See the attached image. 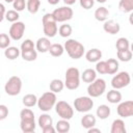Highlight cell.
<instances>
[{"instance_id": "6da1fadb", "label": "cell", "mask_w": 133, "mask_h": 133, "mask_svg": "<svg viewBox=\"0 0 133 133\" xmlns=\"http://www.w3.org/2000/svg\"><path fill=\"white\" fill-rule=\"evenodd\" d=\"M63 48H64V51H66L68 55L73 59L81 58L84 55V51H85L84 46L80 42H78L76 39H73V38L68 39L64 43Z\"/></svg>"}, {"instance_id": "7a4b0ae2", "label": "cell", "mask_w": 133, "mask_h": 133, "mask_svg": "<svg viewBox=\"0 0 133 133\" xmlns=\"http://www.w3.org/2000/svg\"><path fill=\"white\" fill-rule=\"evenodd\" d=\"M56 102H57V98H56L55 92L46 91L37 99L36 104H37V107L39 110H42L44 112H48L55 106Z\"/></svg>"}, {"instance_id": "3957f363", "label": "cell", "mask_w": 133, "mask_h": 133, "mask_svg": "<svg viewBox=\"0 0 133 133\" xmlns=\"http://www.w3.org/2000/svg\"><path fill=\"white\" fill-rule=\"evenodd\" d=\"M80 85V72L77 68H69L65 72L64 86L70 90H75Z\"/></svg>"}, {"instance_id": "277c9868", "label": "cell", "mask_w": 133, "mask_h": 133, "mask_svg": "<svg viewBox=\"0 0 133 133\" xmlns=\"http://www.w3.org/2000/svg\"><path fill=\"white\" fill-rule=\"evenodd\" d=\"M42 23H43V30L45 35L47 37H54L58 31V27H57V22L53 18L52 14H45L42 19Z\"/></svg>"}, {"instance_id": "5b68a950", "label": "cell", "mask_w": 133, "mask_h": 133, "mask_svg": "<svg viewBox=\"0 0 133 133\" xmlns=\"http://www.w3.org/2000/svg\"><path fill=\"white\" fill-rule=\"evenodd\" d=\"M106 90V82L102 78H96L87 86V94L90 98H98Z\"/></svg>"}, {"instance_id": "8992f818", "label": "cell", "mask_w": 133, "mask_h": 133, "mask_svg": "<svg viewBox=\"0 0 133 133\" xmlns=\"http://www.w3.org/2000/svg\"><path fill=\"white\" fill-rule=\"evenodd\" d=\"M22 89V80L18 76H11L4 85V90L8 96H18Z\"/></svg>"}, {"instance_id": "52a82bcc", "label": "cell", "mask_w": 133, "mask_h": 133, "mask_svg": "<svg viewBox=\"0 0 133 133\" xmlns=\"http://www.w3.org/2000/svg\"><path fill=\"white\" fill-rule=\"evenodd\" d=\"M55 111L61 118L64 119H71L74 115V109L73 107L65 101H58L55 104Z\"/></svg>"}, {"instance_id": "ba28073f", "label": "cell", "mask_w": 133, "mask_h": 133, "mask_svg": "<svg viewBox=\"0 0 133 133\" xmlns=\"http://www.w3.org/2000/svg\"><path fill=\"white\" fill-rule=\"evenodd\" d=\"M131 82V77L128 72H119L111 79V86L114 89H121L128 86Z\"/></svg>"}, {"instance_id": "9c48e42d", "label": "cell", "mask_w": 133, "mask_h": 133, "mask_svg": "<svg viewBox=\"0 0 133 133\" xmlns=\"http://www.w3.org/2000/svg\"><path fill=\"white\" fill-rule=\"evenodd\" d=\"M73 15H74V11H73V9L69 5H65V6H61L59 8H56L52 12L53 18L55 19V21L57 23L58 22H65V21L71 20L73 18Z\"/></svg>"}, {"instance_id": "30bf717a", "label": "cell", "mask_w": 133, "mask_h": 133, "mask_svg": "<svg viewBox=\"0 0 133 133\" xmlns=\"http://www.w3.org/2000/svg\"><path fill=\"white\" fill-rule=\"evenodd\" d=\"M94 107V101L90 97H79L74 101V108L78 112H88Z\"/></svg>"}, {"instance_id": "8fae6325", "label": "cell", "mask_w": 133, "mask_h": 133, "mask_svg": "<svg viewBox=\"0 0 133 133\" xmlns=\"http://www.w3.org/2000/svg\"><path fill=\"white\" fill-rule=\"evenodd\" d=\"M24 32H25V24L23 22L17 21L11 24L8 31V35L14 41H20L23 37Z\"/></svg>"}, {"instance_id": "7c38bea8", "label": "cell", "mask_w": 133, "mask_h": 133, "mask_svg": "<svg viewBox=\"0 0 133 133\" xmlns=\"http://www.w3.org/2000/svg\"><path fill=\"white\" fill-rule=\"evenodd\" d=\"M116 112L121 117H129L133 115V101H125V102H119Z\"/></svg>"}, {"instance_id": "4fadbf2b", "label": "cell", "mask_w": 133, "mask_h": 133, "mask_svg": "<svg viewBox=\"0 0 133 133\" xmlns=\"http://www.w3.org/2000/svg\"><path fill=\"white\" fill-rule=\"evenodd\" d=\"M35 121H34V117H24V118H21V122H20V127H21V130L24 132V133H31L35 130Z\"/></svg>"}, {"instance_id": "5bb4252c", "label": "cell", "mask_w": 133, "mask_h": 133, "mask_svg": "<svg viewBox=\"0 0 133 133\" xmlns=\"http://www.w3.org/2000/svg\"><path fill=\"white\" fill-rule=\"evenodd\" d=\"M103 29L105 32L109 33V34H116L119 32L121 30V26L117 22L113 21V20H106L104 21V25H103Z\"/></svg>"}, {"instance_id": "9a60e30c", "label": "cell", "mask_w": 133, "mask_h": 133, "mask_svg": "<svg viewBox=\"0 0 133 133\" xmlns=\"http://www.w3.org/2000/svg\"><path fill=\"white\" fill-rule=\"evenodd\" d=\"M51 46V42L49 39V37L45 36V37H39L37 41H36V44H35V48H36V51L41 52V53H46L49 51V48Z\"/></svg>"}, {"instance_id": "2e32d148", "label": "cell", "mask_w": 133, "mask_h": 133, "mask_svg": "<svg viewBox=\"0 0 133 133\" xmlns=\"http://www.w3.org/2000/svg\"><path fill=\"white\" fill-rule=\"evenodd\" d=\"M85 58L88 62H97L102 58V52H101V50H99L97 48L90 49L86 52Z\"/></svg>"}, {"instance_id": "e0dca14e", "label": "cell", "mask_w": 133, "mask_h": 133, "mask_svg": "<svg viewBox=\"0 0 133 133\" xmlns=\"http://www.w3.org/2000/svg\"><path fill=\"white\" fill-rule=\"evenodd\" d=\"M96 116L91 113H86L82 116L81 118V126L85 129H89L91 127H95L96 126Z\"/></svg>"}, {"instance_id": "ac0fdd59", "label": "cell", "mask_w": 133, "mask_h": 133, "mask_svg": "<svg viewBox=\"0 0 133 133\" xmlns=\"http://www.w3.org/2000/svg\"><path fill=\"white\" fill-rule=\"evenodd\" d=\"M80 78L85 83H91L97 78V72L94 69H86L83 71V73L80 75Z\"/></svg>"}, {"instance_id": "d6986e66", "label": "cell", "mask_w": 133, "mask_h": 133, "mask_svg": "<svg viewBox=\"0 0 133 133\" xmlns=\"http://www.w3.org/2000/svg\"><path fill=\"white\" fill-rule=\"evenodd\" d=\"M4 55H5V57L7 59L15 60L21 55V50H19V48H17V47L9 46L4 50Z\"/></svg>"}, {"instance_id": "ffe728a7", "label": "cell", "mask_w": 133, "mask_h": 133, "mask_svg": "<svg viewBox=\"0 0 133 133\" xmlns=\"http://www.w3.org/2000/svg\"><path fill=\"white\" fill-rule=\"evenodd\" d=\"M106 99L108 100L109 103L111 104H116L119 103L122 101V94L118 91V89H111L107 92L106 95Z\"/></svg>"}, {"instance_id": "44dd1931", "label": "cell", "mask_w": 133, "mask_h": 133, "mask_svg": "<svg viewBox=\"0 0 133 133\" xmlns=\"http://www.w3.org/2000/svg\"><path fill=\"white\" fill-rule=\"evenodd\" d=\"M110 132L111 133H126V127H125L124 121L121 118L114 119L112 122Z\"/></svg>"}, {"instance_id": "7402d4cb", "label": "cell", "mask_w": 133, "mask_h": 133, "mask_svg": "<svg viewBox=\"0 0 133 133\" xmlns=\"http://www.w3.org/2000/svg\"><path fill=\"white\" fill-rule=\"evenodd\" d=\"M55 130L59 133H68L71 130V125L69 123V119H64V118L59 119L56 123Z\"/></svg>"}, {"instance_id": "603a6c76", "label": "cell", "mask_w": 133, "mask_h": 133, "mask_svg": "<svg viewBox=\"0 0 133 133\" xmlns=\"http://www.w3.org/2000/svg\"><path fill=\"white\" fill-rule=\"evenodd\" d=\"M108 16H109V10L104 6L98 7L95 11V18L97 21H100V22L106 21L108 19Z\"/></svg>"}, {"instance_id": "cb8c5ba5", "label": "cell", "mask_w": 133, "mask_h": 133, "mask_svg": "<svg viewBox=\"0 0 133 133\" xmlns=\"http://www.w3.org/2000/svg\"><path fill=\"white\" fill-rule=\"evenodd\" d=\"M110 112H111V110H110L109 106H107L105 104L100 105L96 110V114L100 119H106L110 115Z\"/></svg>"}, {"instance_id": "d4e9b609", "label": "cell", "mask_w": 133, "mask_h": 133, "mask_svg": "<svg viewBox=\"0 0 133 133\" xmlns=\"http://www.w3.org/2000/svg\"><path fill=\"white\" fill-rule=\"evenodd\" d=\"M48 52H50V54H51L53 57H59V56H61V55L63 54L64 48H63V46L60 45V44H51V46H50Z\"/></svg>"}, {"instance_id": "484cf974", "label": "cell", "mask_w": 133, "mask_h": 133, "mask_svg": "<svg viewBox=\"0 0 133 133\" xmlns=\"http://www.w3.org/2000/svg\"><path fill=\"white\" fill-rule=\"evenodd\" d=\"M106 65H107V74L113 75L118 71V61L114 58H109L106 60Z\"/></svg>"}, {"instance_id": "4316f807", "label": "cell", "mask_w": 133, "mask_h": 133, "mask_svg": "<svg viewBox=\"0 0 133 133\" xmlns=\"http://www.w3.org/2000/svg\"><path fill=\"white\" fill-rule=\"evenodd\" d=\"M22 102H23L25 107L30 108V107H33L34 105H36L37 98H36V96L34 94H27V95H25L23 97V101Z\"/></svg>"}, {"instance_id": "83f0119b", "label": "cell", "mask_w": 133, "mask_h": 133, "mask_svg": "<svg viewBox=\"0 0 133 133\" xmlns=\"http://www.w3.org/2000/svg\"><path fill=\"white\" fill-rule=\"evenodd\" d=\"M118 8L122 12H131L133 10V0H121L118 3Z\"/></svg>"}, {"instance_id": "f1b7e54d", "label": "cell", "mask_w": 133, "mask_h": 133, "mask_svg": "<svg viewBox=\"0 0 133 133\" xmlns=\"http://www.w3.org/2000/svg\"><path fill=\"white\" fill-rule=\"evenodd\" d=\"M63 87H64V82H62L60 79H53L50 82V90L55 94L62 91Z\"/></svg>"}, {"instance_id": "f546056e", "label": "cell", "mask_w": 133, "mask_h": 133, "mask_svg": "<svg viewBox=\"0 0 133 133\" xmlns=\"http://www.w3.org/2000/svg\"><path fill=\"white\" fill-rule=\"evenodd\" d=\"M37 123H38V126L41 127V129H43V128H45V127H47V126L53 125V119H52V117H51L49 114L43 113V114L39 115Z\"/></svg>"}, {"instance_id": "4dcf8cb0", "label": "cell", "mask_w": 133, "mask_h": 133, "mask_svg": "<svg viewBox=\"0 0 133 133\" xmlns=\"http://www.w3.org/2000/svg\"><path fill=\"white\" fill-rule=\"evenodd\" d=\"M21 56L26 61H33V60H35L37 58V52H36L35 49L21 51Z\"/></svg>"}, {"instance_id": "1f68e13d", "label": "cell", "mask_w": 133, "mask_h": 133, "mask_svg": "<svg viewBox=\"0 0 133 133\" xmlns=\"http://www.w3.org/2000/svg\"><path fill=\"white\" fill-rule=\"evenodd\" d=\"M41 1L39 0H28L26 2V8L30 14H36L39 9Z\"/></svg>"}, {"instance_id": "d6a6232c", "label": "cell", "mask_w": 133, "mask_h": 133, "mask_svg": "<svg viewBox=\"0 0 133 133\" xmlns=\"http://www.w3.org/2000/svg\"><path fill=\"white\" fill-rule=\"evenodd\" d=\"M115 48L117 51H124L130 49V42L126 37H119L115 43Z\"/></svg>"}, {"instance_id": "836d02e7", "label": "cell", "mask_w": 133, "mask_h": 133, "mask_svg": "<svg viewBox=\"0 0 133 133\" xmlns=\"http://www.w3.org/2000/svg\"><path fill=\"white\" fill-rule=\"evenodd\" d=\"M116 56L118 58V60L124 61V62H128L132 59V51L130 49L128 50H124V51H117L116 52Z\"/></svg>"}, {"instance_id": "e575fe53", "label": "cell", "mask_w": 133, "mask_h": 133, "mask_svg": "<svg viewBox=\"0 0 133 133\" xmlns=\"http://www.w3.org/2000/svg\"><path fill=\"white\" fill-rule=\"evenodd\" d=\"M58 32H59V35L61 37H69L72 34L73 29H72V26L71 25H69V24H62L58 28Z\"/></svg>"}, {"instance_id": "d590c367", "label": "cell", "mask_w": 133, "mask_h": 133, "mask_svg": "<svg viewBox=\"0 0 133 133\" xmlns=\"http://www.w3.org/2000/svg\"><path fill=\"white\" fill-rule=\"evenodd\" d=\"M20 16H19V11L15 10V9H10V10H6L5 15H4V19H6L8 22H17L19 20Z\"/></svg>"}, {"instance_id": "8d00e7d4", "label": "cell", "mask_w": 133, "mask_h": 133, "mask_svg": "<svg viewBox=\"0 0 133 133\" xmlns=\"http://www.w3.org/2000/svg\"><path fill=\"white\" fill-rule=\"evenodd\" d=\"M10 37L6 33H0V49H6L10 45Z\"/></svg>"}, {"instance_id": "74e56055", "label": "cell", "mask_w": 133, "mask_h": 133, "mask_svg": "<svg viewBox=\"0 0 133 133\" xmlns=\"http://www.w3.org/2000/svg\"><path fill=\"white\" fill-rule=\"evenodd\" d=\"M96 72L99 73V74H107L106 61H104V60H99V61H97V64H96Z\"/></svg>"}, {"instance_id": "f35d334b", "label": "cell", "mask_w": 133, "mask_h": 133, "mask_svg": "<svg viewBox=\"0 0 133 133\" xmlns=\"http://www.w3.org/2000/svg\"><path fill=\"white\" fill-rule=\"evenodd\" d=\"M32 49H35V45H34V43H33L31 39H29V38L25 39V41L21 44V51L32 50Z\"/></svg>"}, {"instance_id": "ab89813d", "label": "cell", "mask_w": 133, "mask_h": 133, "mask_svg": "<svg viewBox=\"0 0 133 133\" xmlns=\"http://www.w3.org/2000/svg\"><path fill=\"white\" fill-rule=\"evenodd\" d=\"M12 6H14L15 10H17V11H22V10H24L25 7H26V2H25V0H14Z\"/></svg>"}, {"instance_id": "60d3db41", "label": "cell", "mask_w": 133, "mask_h": 133, "mask_svg": "<svg viewBox=\"0 0 133 133\" xmlns=\"http://www.w3.org/2000/svg\"><path fill=\"white\" fill-rule=\"evenodd\" d=\"M80 6L84 9H90L94 4H95V0H79Z\"/></svg>"}, {"instance_id": "b9f144b4", "label": "cell", "mask_w": 133, "mask_h": 133, "mask_svg": "<svg viewBox=\"0 0 133 133\" xmlns=\"http://www.w3.org/2000/svg\"><path fill=\"white\" fill-rule=\"evenodd\" d=\"M8 115V108L5 105H1L0 104V121L5 119Z\"/></svg>"}, {"instance_id": "7bdbcfd3", "label": "cell", "mask_w": 133, "mask_h": 133, "mask_svg": "<svg viewBox=\"0 0 133 133\" xmlns=\"http://www.w3.org/2000/svg\"><path fill=\"white\" fill-rule=\"evenodd\" d=\"M42 131H43L44 133H55L56 130H55V128L53 127V125H50V126H47V127L43 128Z\"/></svg>"}, {"instance_id": "ee69618b", "label": "cell", "mask_w": 133, "mask_h": 133, "mask_svg": "<svg viewBox=\"0 0 133 133\" xmlns=\"http://www.w3.org/2000/svg\"><path fill=\"white\" fill-rule=\"evenodd\" d=\"M5 12H6V9H5V6L2 4V3H0V23L3 21V19H4V15H5Z\"/></svg>"}, {"instance_id": "f6af8a7d", "label": "cell", "mask_w": 133, "mask_h": 133, "mask_svg": "<svg viewBox=\"0 0 133 133\" xmlns=\"http://www.w3.org/2000/svg\"><path fill=\"white\" fill-rule=\"evenodd\" d=\"M87 132H88V133H94V132H97V133H101V130H100V129H97V128H94V127H91V128L87 129Z\"/></svg>"}, {"instance_id": "bcb514c9", "label": "cell", "mask_w": 133, "mask_h": 133, "mask_svg": "<svg viewBox=\"0 0 133 133\" xmlns=\"http://www.w3.org/2000/svg\"><path fill=\"white\" fill-rule=\"evenodd\" d=\"M62 1H63L66 5H69V6H70V5H73L77 0H62Z\"/></svg>"}, {"instance_id": "7dc6e473", "label": "cell", "mask_w": 133, "mask_h": 133, "mask_svg": "<svg viewBox=\"0 0 133 133\" xmlns=\"http://www.w3.org/2000/svg\"><path fill=\"white\" fill-rule=\"evenodd\" d=\"M47 1H48V3L51 4V5H56V4H58V2H59L60 0H47Z\"/></svg>"}, {"instance_id": "c3c4849f", "label": "cell", "mask_w": 133, "mask_h": 133, "mask_svg": "<svg viewBox=\"0 0 133 133\" xmlns=\"http://www.w3.org/2000/svg\"><path fill=\"white\" fill-rule=\"evenodd\" d=\"M95 1H97V2H99V3H104V2H106L107 0H95Z\"/></svg>"}, {"instance_id": "681fc988", "label": "cell", "mask_w": 133, "mask_h": 133, "mask_svg": "<svg viewBox=\"0 0 133 133\" xmlns=\"http://www.w3.org/2000/svg\"><path fill=\"white\" fill-rule=\"evenodd\" d=\"M6 3H12L14 2V0H4Z\"/></svg>"}]
</instances>
